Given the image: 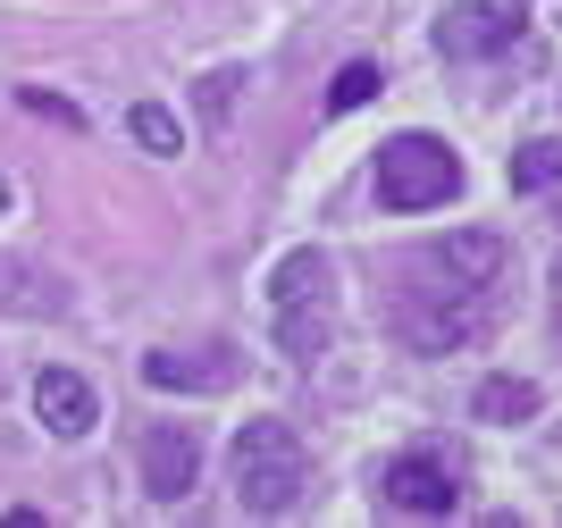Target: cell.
Masks as SVG:
<instances>
[{
  "instance_id": "cell-13",
  "label": "cell",
  "mask_w": 562,
  "mask_h": 528,
  "mask_svg": "<svg viewBox=\"0 0 562 528\" xmlns=\"http://www.w3.org/2000/svg\"><path fill=\"white\" fill-rule=\"evenodd\" d=\"M126 126H135V143H143V151H186V126H177V117H168L160 101H135V117H126Z\"/></svg>"
},
{
  "instance_id": "cell-14",
  "label": "cell",
  "mask_w": 562,
  "mask_h": 528,
  "mask_svg": "<svg viewBox=\"0 0 562 528\" xmlns=\"http://www.w3.org/2000/svg\"><path fill=\"white\" fill-rule=\"evenodd\" d=\"M370 92H378V68H370V59H352V68H345V76H336V85H328V117L361 110V101H370Z\"/></svg>"
},
{
  "instance_id": "cell-8",
  "label": "cell",
  "mask_w": 562,
  "mask_h": 528,
  "mask_svg": "<svg viewBox=\"0 0 562 528\" xmlns=\"http://www.w3.org/2000/svg\"><path fill=\"white\" fill-rule=\"evenodd\" d=\"M34 412H43L50 437H85L101 419V403H93V386H85L76 369H43V378H34Z\"/></svg>"
},
{
  "instance_id": "cell-4",
  "label": "cell",
  "mask_w": 562,
  "mask_h": 528,
  "mask_svg": "<svg viewBox=\"0 0 562 528\" xmlns=\"http://www.w3.org/2000/svg\"><path fill=\"white\" fill-rule=\"evenodd\" d=\"M462 193V151L437 135H395L378 151V202L386 210H437Z\"/></svg>"
},
{
  "instance_id": "cell-3",
  "label": "cell",
  "mask_w": 562,
  "mask_h": 528,
  "mask_svg": "<svg viewBox=\"0 0 562 528\" xmlns=\"http://www.w3.org/2000/svg\"><path fill=\"white\" fill-rule=\"evenodd\" d=\"M269 319H278V345L285 361H319L328 352V327H336V269L328 252H285L269 269Z\"/></svg>"
},
{
  "instance_id": "cell-1",
  "label": "cell",
  "mask_w": 562,
  "mask_h": 528,
  "mask_svg": "<svg viewBox=\"0 0 562 528\" xmlns=\"http://www.w3.org/2000/svg\"><path fill=\"white\" fill-rule=\"evenodd\" d=\"M495 277H504V244H495V235H453V244H428V252L412 260L403 336H412L420 352H446V345H462V336H479Z\"/></svg>"
},
{
  "instance_id": "cell-12",
  "label": "cell",
  "mask_w": 562,
  "mask_h": 528,
  "mask_svg": "<svg viewBox=\"0 0 562 528\" xmlns=\"http://www.w3.org/2000/svg\"><path fill=\"white\" fill-rule=\"evenodd\" d=\"M513 184H520V193L562 184V143H554V135H546V143H520V151H513Z\"/></svg>"
},
{
  "instance_id": "cell-10",
  "label": "cell",
  "mask_w": 562,
  "mask_h": 528,
  "mask_svg": "<svg viewBox=\"0 0 562 528\" xmlns=\"http://www.w3.org/2000/svg\"><path fill=\"white\" fill-rule=\"evenodd\" d=\"M0 311H18V319H59V311H68V285L50 269H25V260L0 252Z\"/></svg>"
},
{
  "instance_id": "cell-5",
  "label": "cell",
  "mask_w": 562,
  "mask_h": 528,
  "mask_svg": "<svg viewBox=\"0 0 562 528\" xmlns=\"http://www.w3.org/2000/svg\"><path fill=\"white\" fill-rule=\"evenodd\" d=\"M378 504L412 512V520H446V512H462V470L446 453H395L378 470Z\"/></svg>"
},
{
  "instance_id": "cell-11",
  "label": "cell",
  "mask_w": 562,
  "mask_h": 528,
  "mask_svg": "<svg viewBox=\"0 0 562 528\" xmlns=\"http://www.w3.org/2000/svg\"><path fill=\"white\" fill-rule=\"evenodd\" d=\"M470 412H479V419H495V428H513V419H529V412H538V386H529V378H487Z\"/></svg>"
},
{
  "instance_id": "cell-7",
  "label": "cell",
  "mask_w": 562,
  "mask_h": 528,
  "mask_svg": "<svg viewBox=\"0 0 562 528\" xmlns=\"http://www.w3.org/2000/svg\"><path fill=\"white\" fill-rule=\"evenodd\" d=\"M513 34H520V18L495 9V0H462V9L437 18V50L446 59H495V50H513Z\"/></svg>"
},
{
  "instance_id": "cell-2",
  "label": "cell",
  "mask_w": 562,
  "mask_h": 528,
  "mask_svg": "<svg viewBox=\"0 0 562 528\" xmlns=\"http://www.w3.org/2000/svg\"><path fill=\"white\" fill-rule=\"evenodd\" d=\"M227 461H235V504L252 512V520H285L311 486V453L285 419H244Z\"/></svg>"
},
{
  "instance_id": "cell-9",
  "label": "cell",
  "mask_w": 562,
  "mask_h": 528,
  "mask_svg": "<svg viewBox=\"0 0 562 528\" xmlns=\"http://www.w3.org/2000/svg\"><path fill=\"white\" fill-rule=\"evenodd\" d=\"M143 378L160 394H218V386H235V352L211 345V361H193V352H143Z\"/></svg>"
},
{
  "instance_id": "cell-6",
  "label": "cell",
  "mask_w": 562,
  "mask_h": 528,
  "mask_svg": "<svg viewBox=\"0 0 562 528\" xmlns=\"http://www.w3.org/2000/svg\"><path fill=\"white\" fill-rule=\"evenodd\" d=\"M193 479H202V445H193V428H177V419L143 428V495H151V504H186Z\"/></svg>"
}]
</instances>
